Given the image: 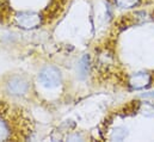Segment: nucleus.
Listing matches in <instances>:
<instances>
[{"label": "nucleus", "mask_w": 154, "mask_h": 142, "mask_svg": "<svg viewBox=\"0 0 154 142\" xmlns=\"http://www.w3.org/2000/svg\"><path fill=\"white\" fill-rule=\"evenodd\" d=\"M7 90L13 96H23L28 92L29 85L23 78H12L7 84Z\"/></svg>", "instance_id": "39448f33"}, {"label": "nucleus", "mask_w": 154, "mask_h": 142, "mask_svg": "<svg viewBox=\"0 0 154 142\" xmlns=\"http://www.w3.org/2000/svg\"><path fill=\"white\" fill-rule=\"evenodd\" d=\"M128 136V130L123 127H116L115 129H112L110 131L109 139L112 141H123L125 137Z\"/></svg>", "instance_id": "423d86ee"}, {"label": "nucleus", "mask_w": 154, "mask_h": 142, "mask_svg": "<svg viewBox=\"0 0 154 142\" xmlns=\"http://www.w3.org/2000/svg\"><path fill=\"white\" fill-rule=\"evenodd\" d=\"M143 96H145V97H151V98H154V91H152V92H147V93H145Z\"/></svg>", "instance_id": "1a4fd4ad"}, {"label": "nucleus", "mask_w": 154, "mask_h": 142, "mask_svg": "<svg viewBox=\"0 0 154 142\" xmlns=\"http://www.w3.org/2000/svg\"><path fill=\"white\" fill-rule=\"evenodd\" d=\"M67 0H0V22L23 30L38 29L53 23Z\"/></svg>", "instance_id": "f257e3e1"}, {"label": "nucleus", "mask_w": 154, "mask_h": 142, "mask_svg": "<svg viewBox=\"0 0 154 142\" xmlns=\"http://www.w3.org/2000/svg\"><path fill=\"white\" fill-rule=\"evenodd\" d=\"M61 73L57 68L49 66L43 68L38 74L39 84L45 88H55L61 84Z\"/></svg>", "instance_id": "7ed1b4c3"}, {"label": "nucleus", "mask_w": 154, "mask_h": 142, "mask_svg": "<svg viewBox=\"0 0 154 142\" xmlns=\"http://www.w3.org/2000/svg\"><path fill=\"white\" fill-rule=\"evenodd\" d=\"M116 5L122 8H130L139 4V0H115Z\"/></svg>", "instance_id": "0eeeda50"}, {"label": "nucleus", "mask_w": 154, "mask_h": 142, "mask_svg": "<svg viewBox=\"0 0 154 142\" xmlns=\"http://www.w3.org/2000/svg\"><path fill=\"white\" fill-rule=\"evenodd\" d=\"M87 57L85 56L82 60H81V63H80V66H79V69H80V73H81V75L84 76V75H86L87 74Z\"/></svg>", "instance_id": "6e6552de"}, {"label": "nucleus", "mask_w": 154, "mask_h": 142, "mask_svg": "<svg viewBox=\"0 0 154 142\" xmlns=\"http://www.w3.org/2000/svg\"><path fill=\"white\" fill-rule=\"evenodd\" d=\"M151 82H152V76L147 72L135 73V74L130 75L129 76V80H128V85L133 90H142V88H146V87H148L151 85Z\"/></svg>", "instance_id": "20e7f679"}, {"label": "nucleus", "mask_w": 154, "mask_h": 142, "mask_svg": "<svg viewBox=\"0 0 154 142\" xmlns=\"http://www.w3.org/2000/svg\"><path fill=\"white\" fill-rule=\"evenodd\" d=\"M31 133L30 119L20 109L0 102V141L26 140Z\"/></svg>", "instance_id": "f03ea898"}]
</instances>
